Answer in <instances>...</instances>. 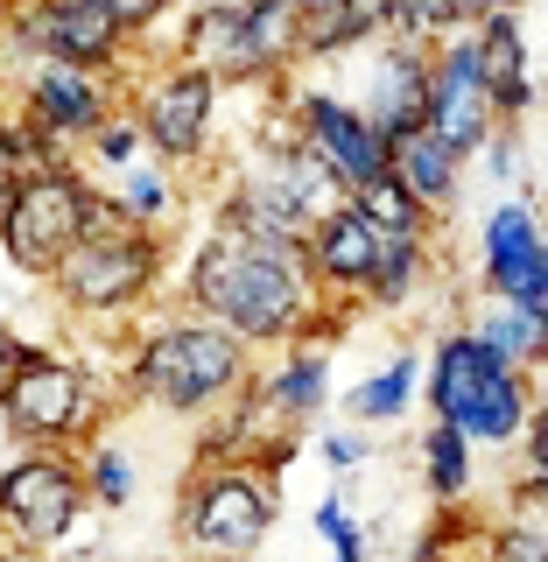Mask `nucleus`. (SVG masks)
Listing matches in <instances>:
<instances>
[{
	"label": "nucleus",
	"instance_id": "nucleus-1",
	"mask_svg": "<svg viewBox=\"0 0 548 562\" xmlns=\"http://www.w3.org/2000/svg\"><path fill=\"white\" fill-rule=\"evenodd\" d=\"M176 303L219 316L233 338L268 351L303 330V316L324 303V289L310 281L303 246L239 233V225H211L198 254L183 260V274H176Z\"/></svg>",
	"mask_w": 548,
	"mask_h": 562
},
{
	"label": "nucleus",
	"instance_id": "nucleus-2",
	"mask_svg": "<svg viewBox=\"0 0 548 562\" xmlns=\"http://www.w3.org/2000/svg\"><path fill=\"white\" fill-rule=\"evenodd\" d=\"M254 380V345L233 338L219 316L204 310H141L127 351H120V401L148 415H176V422H198L211 415L225 394Z\"/></svg>",
	"mask_w": 548,
	"mask_h": 562
},
{
	"label": "nucleus",
	"instance_id": "nucleus-3",
	"mask_svg": "<svg viewBox=\"0 0 548 562\" xmlns=\"http://www.w3.org/2000/svg\"><path fill=\"white\" fill-rule=\"evenodd\" d=\"M422 408L436 422H457L479 450H514L527 408H535V373L506 366L500 351H485L465 324L436 330L429 359H422Z\"/></svg>",
	"mask_w": 548,
	"mask_h": 562
},
{
	"label": "nucleus",
	"instance_id": "nucleus-4",
	"mask_svg": "<svg viewBox=\"0 0 548 562\" xmlns=\"http://www.w3.org/2000/svg\"><path fill=\"white\" fill-rule=\"evenodd\" d=\"M43 281L57 295V310L78 316V324H134L141 310H155V295L169 281V233H155V225L78 233Z\"/></svg>",
	"mask_w": 548,
	"mask_h": 562
},
{
	"label": "nucleus",
	"instance_id": "nucleus-5",
	"mask_svg": "<svg viewBox=\"0 0 548 562\" xmlns=\"http://www.w3.org/2000/svg\"><path fill=\"white\" fill-rule=\"evenodd\" d=\"M289 35L295 0H183L176 8V57L233 85H275L289 78Z\"/></svg>",
	"mask_w": 548,
	"mask_h": 562
},
{
	"label": "nucleus",
	"instance_id": "nucleus-6",
	"mask_svg": "<svg viewBox=\"0 0 548 562\" xmlns=\"http://www.w3.org/2000/svg\"><path fill=\"white\" fill-rule=\"evenodd\" d=\"M345 190L331 183V169L316 162V155L295 140L289 127L268 134V140H254V155L225 176V190H219V225H239V233H260V239H289V246H303L310 233V218L324 204H338Z\"/></svg>",
	"mask_w": 548,
	"mask_h": 562
},
{
	"label": "nucleus",
	"instance_id": "nucleus-7",
	"mask_svg": "<svg viewBox=\"0 0 548 562\" xmlns=\"http://www.w3.org/2000/svg\"><path fill=\"white\" fill-rule=\"evenodd\" d=\"M105 415H113L105 380L92 373V366L64 359V351L29 345L22 366L0 380V429H8L22 450H29V443L78 450V443H92V436L105 429Z\"/></svg>",
	"mask_w": 548,
	"mask_h": 562
},
{
	"label": "nucleus",
	"instance_id": "nucleus-8",
	"mask_svg": "<svg viewBox=\"0 0 548 562\" xmlns=\"http://www.w3.org/2000/svg\"><path fill=\"white\" fill-rule=\"evenodd\" d=\"M281 485H268L254 464H190L176 492V549L190 562H254L275 535Z\"/></svg>",
	"mask_w": 548,
	"mask_h": 562
},
{
	"label": "nucleus",
	"instance_id": "nucleus-9",
	"mask_svg": "<svg viewBox=\"0 0 548 562\" xmlns=\"http://www.w3.org/2000/svg\"><path fill=\"white\" fill-rule=\"evenodd\" d=\"M92 514L85 464L57 443H29L14 464H0V541L22 555H49Z\"/></svg>",
	"mask_w": 548,
	"mask_h": 562
},
{
	"label": "nucleus",
	"instance_id": "nucleus-10",
	"mask_svg": "<svg viewBox=\"0 0 548 562\" xmlns=\"http://www.w3.org/2000/svg\"><path fill=\"white\" fill-rule=\"evenodd\" d=\"M85 198H92V176L78 162L14 176V190L0 198V254H8V268L43 281L64 260V246L85 233Z\"/></svg>",
	"mask_w": 548,
	"mask_h": 562
},
{
	"label": "nucleus",
	"instance_id": "nucleus-11",
	"mask_svg": "<svg viewBox=\"0 0 548 562\" xmlns=\"http://www.w3.org/2000/svg\"><path fill=\"white\" fill-rule=\"evenodd\" d=\"M219 105H225V85L211 70L183 64V57L148 70L127 92V113L141 127V155H155L169 169H198L211 155V140H219Z\"/></svg>",
	"mask_w": 548,
	"mask_h": 562
},
{
	"label": "nucleus",
	"instance_id": "nucleus-12",
	"mask_svg": "<svg viewBox=\"0 0 548 562\" xmlns=\"http://www.w3.org/2000/svg\"><path fill=\"white\" fill-rule=\"evenodd\" d=\"M0 49H14V64L49 57V64L127 78V57L141 49V35H127L105 8H92V0H22V8L0 22Z\"/></svg>",
	"mask_w": 548,
	"mask_h": 562
},
{
	"label": "nucleus",
	"instance_id": "nucleus-13",
	"mask_svg": "<svg viewBox=\"0 0 548 562\" xmlns=\"http://www.w3.org/2000/svg\"><path fill=\"white\" fill-rule=\"evenodd\" d=\"M275 105H281V127H289L316 162L331 169V183L338 190H359L387 176V134L373 120L351 105V92H331V85H303L289 70V78L275 85Z\"/></svg>",
	"mask_w": 548,
	"mask_h": 562
},
{
	"label": "nucleus",
	"instance_id": "nucleus-14",
	"mask_svg": "<svg viewBox=\"0 0 548 562\" xmlns=\"http://www.w3.org/2000/svg\"><path fill=\"white\" fill-rule=\"evenodd\" d=\"M422 127L444 134L457 155H479L485 134L500 127L492 113V85L479 70V43L471 29H450L444 43H429V78H422Z\"/></svg>",
	"mask_w": 548,
	"mask_h": 562
},
{
	"label": "nucleus",
	"instance_id": "nucleus-15",
	"mask_svg": "<svg viewBox=\"0 0 548 562\" xmlns=\"http://www.w3.org/2000/svg\"><path fill=\"white\" fill-rule=\"evenodd\" d=\"M113 105H120V78H105V70L35 57V64H22V78H14V113L35 120V127L49 140H64V148H85V134H92Z\"/></svg>",
	"mask_w": 548,
	"mask_h": 562
},
{
	"label": "nucleus",
	"instance_id": "nucleus-16",
	"mask_svg": "<svg viewBox=\"0 0 548 562\" xmlns=\"http://www.w3.org/2000/svg\"><path fill=\"white\" fill-rule=\"evenodd\" d=\"M359 57V105L366 120L387 134V148H394L409 127H422V78H429V43H409V35H373L366 49H351Z\"/></svg>",
	"mask_w": 548,
	"mask_h": 562
},
{
	"label": "nucleus",
	"instance_id": "nucleus-17",
	"mask_svg": "<svg viewBox=\"0 0 548 562\" xmlns=\"http://www.w3.org/2000/svg\"><path fill=\"white\" fill-rule=\"evenodd\" d=\"M303 260H310V281L338 303H359V289L373 281V260H380V225L366 218L351 198L324 204L303 233Z\"/></svg>",
	"mask_w": 548,
	"mask_h": 562
},
{
	"label": "nucleus",
	"instance_id": "nucleus-18",
	"mask_svg": "<svg viewBox=\"0 0 548 562\" xmlns=\"http://www.w3.org/2000/svg\"><path fill=\"white\" fill-rule=\"evenodd\" d=\"M254 394H260V408H268L275 429H295V436H303L310 422H324L331 394H338V380H331V345H316V338L275 345L268 373L254 366Z\"/></svg>",
	"mask_w": 548,
	"mask_h": 562
},
{
	"label": "nucleus",
	"instance_id": "nucleus-19",
	"mask_svg": "<svg viewBox=\"0 0 548 562\" xmlns=\"http://www.w3.org/2000/svg\"><path fill=\"white\" fill-rule=\"evenodd\" d=\"M541 274V211L506 198L479 218V295H506L521 303Z\"/></svg>",
	"mask_w": 548,
	"mask_h": 562
},
{
	"label": "nucleus",
	"instance_id": "nucleus-20",
	"mask_svg": "<svg viewBox=\"0 0 548 562\" xmlns=\"http://www.w3.org/2000/svg\"><path fill=\"white\" fill-rule=\"evenodd\" d=\"M465 29H471V43H479V70H485V85H492V113H500V127H521V120L535 113V99H541L535 64H527L521 14L500 0V8L471 14Z\"/></svg>",
	"mask_w": 548,
	"mask_h": 562
},
{
	"label": "nucleus",
	"instance_id": "nucleus-21",
	"mask_svg": "<svg viewBox=\"0 0 548 562\" xmlns=\"http://www.w3.org/2000/svg\"><path fill=\"white\" fill-rule=\"evenodd\" d=\"M373 35H387V0H310L295 8V35H289V64H324V57H351Z\"/></svg>",
	"mask_w": 548,
	"mask_h": 562
},
{
	"label": "nucleus",
	"instance_id": "nucleus-22",
	"mask_svg": "<svg viewBox=\"0 0 548 562\" xmlns=\"http://www.w3.org/2000/svg\"><path fill=\"white\" fill-rule=\"evenodd\" d=\"M465 162H471V155H457L450 140L429 134V127H409L394 148H387V169H394L401 183L436 211V218H444V211L457 204V190H465Z\"/></svg>",
	"mask_w": 548,
	"mask_h": 562
},
{
	"label": "nucleus",
	"instance_id": "nucleus-23",
	"mask_svg": "<svg viewBox=\"0 0 548 562\" xmlns=\"http://www.w3.org/2000/svg\"><path fill=\"white\" fill-rule=\"evenodd\" d=\"M436 239H394L380 233V260H373V281L359 289V310H380V316H401L409 303H422V289L436 281Z\"/></svg>",
	"mask_w": 548,
	"mask_h": 562
},
{
	"label": "nucleus",
	"instance_id": "nucleus-24",
	"mask_svg": "<svg viewBox=\"0 0 548 562\" xmlns=\"http://www.w3.org/2000/svg\"><path fill=\"white\" fill-rule=\"evenodd\" d=\"M465 330L479 338L485 351H500L506 366H548V324L527 303H506V295H479V310L465 316Z\"/></svg>",
	"mask_w": 548,
	"mask_h": 562
},
{
	"label": "nucleus",
	"instance_id": "nucleus-25",
	"mask_svg": "<svg viewBox=\"0 0 548 562\" xmlns=\"http://www.w3.org/2000/svg\"><path fill=\"white\" fill-rule=\"evenodd\" d=\"M204 429H198V457L190 464H246V457L260 450V436L275 429L268 408H260V394H254V380L239 386V394H225L211 415H198Z\"/></svg>",
	"mask_w": 548,
	"mask_h": 562
},
{
	"label": "nucleus",
	"instance_id": "nucleus-26",
	"mask_svg": "<svg viewBox=\"0 0 548 562\" xmlns=\"http://www.w3.org/2000/svg\"><path fill=\"white\" fill-rule=\"evenodd\" d=\"M415 394H422V359H415V351H394V359L373 366L359 386H345L338 401H345V415L359 422V429L380 436V429H394V422L415 408Z\"/></svg>",
	"mask_w": 548,
	"mask_h": 562
},
{
	"label": "nucleus",
	"instance_id": "nucleus-27",
	"mask_svg": "<svg viewBox=\"0 0 548 562\" xmlns=\"http://www.w3.org/2000/svg\"><path fill=\"white\" fill-rule=\"evenodd\" d=\"M415 450H422V485H429V499L436 506H465L471 485H479V443H471L457 422L429 415V429H422Z\"/></svg>",
	"mask_w": 548,
	"mask_h": 562
},
{
	"label": "nucleus",
	"instance_id": "nucleus-28",
	"mask_svg": "<svg viewBox=\"0 0 548 562\" xmlns=\"http://www.w3.org/2000/svg\"><path fill=\"white\" fill-rule=\"evenodd\" d=\"M113 198L127 204L134 225H155V233H169V225L183 218V169L155 162V155H134V162H120Z\"/></svg>",
	"mask_w": 548,
	"mask_h": 562
},
{
	"label": "nucleus",
	"instance_id": "nucleus-29",
	"mask_svg": "<svg viewBox=\"0 0 548 562\" xmlns=\"http://www.w3.org/2000/svg\"><path fill=\"white\" fill-rule=\"evenodd\" d=\"M351 204L366 211V218L380 225V233H394V239H436V211L415 198L409 183H401L394 169L387 176H373V183H359V190H345Z\"/></svg>",
	"mask_w": 548,
	"mask_h": 562
},
{
	"label": "nucleus",
	"instance_id": "nucleus-30",
	"mask_svg": "<svg viewBox=\"0 0 548 562\" xmlns=\"http://www.w3.org/2000/svg\"><path fill=\"white\" fill-rule=\"evenodd\" d=\"M514 479H506V506H521V514H548V408L535 401L514 436Z\"/></svg>",
	"mask_w": 548,
	"mask_h": 562
},
{
	"label": "nucleus",
	"instance_id": "nucleus-31",
	"mask_svg": "<svg viewBox=\"0 0 548 562\" xmlns=\"http://www.w3.org/2000/svg\"><path fill=\"white\" fill-rule=\"evenodd\" d=\"M85 457V492H92V514H120V506H134V457L120 443H105V436H92V443H78Z\"/></svg>",
	"mask_w": 548,
	"mask_h": 562
},
{
	"label": "nucleus",
	"instance_id": "nucleus-32",
	"mask_svg": "<svg viewBox=\"0 0 548 562\" xmlns=\"http://www.w3.org/2000/svg\"><path fill=\"white\" fill-rule=\"evenodd\" d=\"M479 562H548V514H521V506H506L500 520H485Z\"/></svg>",
	"mask_w": 548,
	"mask_h": 562
},
{
	"label": "nucleus",
	"instance_id": "nucleus-33",
	"mask_svg": "<svg viewBox=\"0 0 548 562\" xmlns=\"http://www.w3.org/2000/svg\"><path fill=\"white\" fill-rule=\"evenodd\" d=\"M310 527L324 535L331 562H366V555H373V535L351 520V499H345V492H324V499H316V514H310Z\"/></svg>",
	"mask_w": 548,
	"mask_h": 562
},
{
	"label": "nucleus",
	"instance_id": "nucleus-34",
	"mask_svg": "<svg viewBox=\"0 0 548 562\" xmlns=\"http://www.w3.org/2000/svg\"><path fill=\"white\" fill-rule=\"evenodd\" d=\"M450 29H465V8H457V0H387V35L444 43Z\"/></svg>",
	"mask_w": 548,
	"mask_h": 562
},
{
	"label": "nucleus",
	"instance_id": "nucleus-35",
	"mask_svg": "<svg viewBox=\"0 0 548 562\" xmlns=\"http://www.w3.org/2000/svg\"><path fill=\"white\" fill-rule=\"evenodd\" d=\"M85 155H92V169H120V162H134V155H141V127H134L127 99H120L113 113H105L99 127L85 134Z\"/></svg>",
	"mask_w": 548,
	"mask_h": 562
},
{
	"label": "nucleus",
	"instance_id": "nucleus-36",
	"mask_svg": "<svg viewBox=\"0 0 548 562\" xmlns=\"http://www.w3.org/2000/svg\"><path fill=\"white\" fill-rule=\"evenodd\" d=\"M465 527H471L465 506H436V527H422L409 562H471V555H457V535H465Z\"/></svg>",
	"mask_w": 548,
	"mask_h": 562
},
{
	"label": "nucleus",
	"instance_id": "nucleus-37",
	"mask_svg": "<svg viewBox=\"0 0 548 562\" xmlns=\"http://www.w3.org/2000/svg\"><path fill=\"white\" fill-rule=\"evenodd\" d=\"M92 8H105V14H113V22L127 29V35H141V43H148V35L163 29L169 14L183 8V0H92Z\"/></svg>",
	"mask_w": 548,
	"mask_h": 562
},
{
	"label": "nucleus",
	"instance_id": "nucleus-38",
	"mask_svg": "<svg viewBox=\"0 0 548 562\" xmlns=\"http://www.w3.org/2000/svg\"><path fill=\"white\" fill-rule=\"evenodd\" d=\"M316 457H324L331 471H359L366 457H373V429H359V422H351V429H324Z\"/></svg>",
	"mask_w": 548,
	"mask_h": 562
},
{
	"label": "nucleus",
	"instance_id": "nucleus-39",
	"mask_svg": "<svg viewBox=\"0 0 548 562\" xmlns=\"http://www.w3.org/2000/svg\"><path fill=\"white\" fill-rule=\"evenodd\" d=\"M14 176H22V155H14V127H8V113H0V198L14 190Z\"/></svg>",
	"mask_w": 548,
	"mask_h": 562
},
{
	"label": "nucleus",
	"instance_id": "nucleus-40",
	"mask_svg": "<svg viewBox=\"0 0 548 562\" xmlns=\"http://www.w3.org/2000/svg\"><path fill=\"white\" fill-rule=\"evenodd\" d=\"M22 351H29V338H22V330L8 324V316H0V380H8L14 366H22Z\"/></svg>",
	"mask_w": 548,
	"mask_h": 562
},
{
	"label": "nucleus",
	"instance_id": "nucleus-41",
	"mask_svg": "<svg viewBox=\"0 0 548 562\" xmlns=\"http://www.w3.org/2000/svg\"><path fill=\"white\" fill-rule=\"evenodd\" d=\"M521 303H527V310H535L541 324H548V225H541V274H535V289H527Z\"/></svg>",
	"mask_w": 548,
	"mask_h": 562
},
{
	"label": "nucleus",
	"instance_id": "nucleus-42",
	"mask_svg": "<svg viewBox=\"0 0 548 562\" xmlns=\"http://www.w3.org/2000/svg\"><path fill=\"white\" fill-rule=\"evenodd\" d=\"M457 8H465V22H471V14H485V8H500V0H457Z\"/></svg>",
	"mask_w": 548,
	"mask_h": 562
},
{
	"label": "nucleus",
	"instance_id": "nucleus-43",
	"mask_svg": "<svg viewBox=\"0 0 548 562\" xmlns=\"http://www.w3.org/2000/svg\"><path fill=\"white\" fill-rule=\"evenodd\" d=\"M0 562H35V555H22V549H8V541H0Z\"/></svg>",
	"mask_w": 548,
	"mask_h": 562
},
{
	"label": "nucleus",
	"instance_id": "nucleus-44",
	"mask_svg": "<svg viewBox=\"0 0 548 562\" xmlns=\"http://www.w3.org/2000/svg\"><path fill=\"white\" fill-rule=\"evenodd\" d=\"M14 8H22V0H0V22H8V14H14Z\"/></svg>",
	"mask_w": 548,
	"mask_h": 562
},
{
	"label": "nucleus",
	"instance_id": "nucleus-45",
	"mask_svg": "<svg viewBox=\"0 0 548 562\" xmlns=\"http://www.w3.org/2000/svg\"><path fill=\"white\" fill-rule=\"evenodd\" d=\"M295 8H310V0H295Z\"/></svg>",
	"mask_w": 548,
	"mask_h": 562
}]
</instances>
